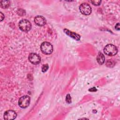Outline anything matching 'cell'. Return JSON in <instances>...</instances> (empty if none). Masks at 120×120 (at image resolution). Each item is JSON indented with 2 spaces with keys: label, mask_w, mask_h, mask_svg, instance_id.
<instances>
[{
  "label": "cell",
  "mask_w": 120,
  "mask_h": 120,
  "mask_svg": "<svg viewBox=\"0 0 120 120\" xmlns=\"http://www.w3.org/2000/svg\"><path fill=\"white\" fill-rule=\"evenodd\" d=\"M104 52L107 55L112 56L116 54L118 52V50L115 45L112 44H108L105 47Z\"/></svg>",
  "instance_id": "1"
},
{
  "label": "cell",
  "mask_w": 120,
  "mask_h": 120,
  "mask_svg": "<svg viewBox=\"0 0 120 120\" xmlns=\"http://www.w3.org/2000/svg\"><path fill=\"white\" fill-rule=\"evenodd\" d=\"M40 49L44 54H50L53 51V46L51 43L48 42H44L41 44Z\"/></svg>",
  "instance_id": "2"
},
{
  "label": "cell",
  "mask_w": 120,
  "mask_h": 120,
  "mask_svg": "<svg viewBox=\"0 0 120 120\" xmlns=\"http://www.w3.org/2000/svg\"><path fill=\"white\" fill-rule=\"evenodd\" d=\"M18 26L20 29L24 32H28L30 31L31 28L30 22L26 19L21 20L19 22Z\"/></svg>",
  "instance_id": "3"
},
{
  "label": "cell",
  "mask_w": 120,
  "mask_h": 120,
  "mask_svg": "<svg viewBox=\"0 0 120 120\" xmlns=\"http://www.w3.org/2000/svg\"><path fill=\"white\" fill-rule=\"evenodd\" d=\"M30 98L29 96L25 95L21 97L18 101V105L19 106L22 108L27 107L30 104Z\"/></svg>",
  "instance_id": "4"
},
{
  "label": "cell",
  "mask_w": 120,
  "mask_h": 120,
  "mask_svg": "<svg viewBox=\"0 0 120 120\" xmlns=\"http://www.w3.org/2000/svg\"><path fill=\"white\" fill-rule=\"evenodd\" d=\"M81 13L84 15H89L91 12V8L87 3H82L79 7Z\"/></svg>",
  "instance_id": "5"
},
{
  "label": "cell",
  "mask_w": 120,
  "mask_h": 120,
  "mask_svg": "<svg viewBox=\"0 0 120 120\" xmlns=\"http://www.w3.org/2000/svg\"><path fill=\"white\" fill-rule=\"evenodd\" d=\"M28 59L29 61L34 65L39 64L41 61V58L39 55L35 53H30L29 55Z\"/></svg>",
  "instance_id": "6"
},
{
  "label": "cell",
  "mask_w": 120,
  "mask_h": 120,
  "mask_svg": "<svg viewBox=\"0 0 120 120\" xmlns=\"http://www.w3.org/2000/svg\"><path fill=\"white\" fill-rule=\"evenodd\" d=\"M16 112L13 110H8L6 111L3 115L4 119L6 120H14L16 117Z\"/></svg>",
  "instance_id": "7"
},
{
  "label": "cell",
  "mask_w": 120,
  "mask_h": 120,
  "mask_svg": "<svg viewBox=\"0 0 120 120\" xmlns=\"http://www.w3.org/2000/svg\"><path fill=\"white\" fill-rule=\"evenodd\" d=\"M34 22L38 26H42L46 23V20L43 16L38 15L35 17Z\"/></svg>",
  "instance_id": "8"
},
{
  "label": "cell",
  "mask_w": 120,
  "mask_h": 120,
  "mask_svg": "<svg viewBox=\"0 0 120 120\" xmlns=\"http://www.w3.org/2000/svg\"><path fill=\"white\" fill-rule=\"evenodd\" d=\"M64 32L68 36H69V37H70L71 38H74V39H75L76 40H79L80 39V36L78 34L75 33V32H73L70 31V30H69L68 29H64L63 30Z\"/></svg>",
  "instance_id": "9"
},
{
  "label": "cell",
  "mask_w": 120,
  "mask_h": 120,
  "mask_svg": "<svg viewBox=\"0 0 120 120\" xmlns=\"http://www.w3.org/2000/svg\"><path fill=\"white\" fill-rule=\"evenodd\" d=\"M97 60L98 63L100 65L104 64L105 61V57L104 54L101 52H99L97 57Z\"/></svg>",
  "instance_id": "10"
},
{
  "label": "cell",
  "mask_w": 120,
  "mask_h": 120,
  "mask_svg": "<svg viewBox=\"0 0 120 120\" xmlns=\"http://www.w3.org/2000/svg\"><path fill=\"white\" fill-rule=\"evenodd\" d=\"M10 2L8 0H1L0 1V6L3 8H6L9 7Z\"/></svg>",
  "instance_id": "11"
},
{
  "label": "cell",
  "mask_w": 120,
  "mask_h": 120,
  "mask_svg": "<svg viewBox=\"0 0 120 120\" xmlns=\"http://www.w3.org/2000/svg\"><path fill=\"white\" fill-rule=\"evenodd\" d=\"M91 2L95 6H99L101 2V0H92Z\"/></svg>",
  "instance_id": "12"
},
{
  "label": "cell",
  "mask_w": 120,
  "mask_h": 120,
  "mask_svg": "<svg viewBox=\"0 0 120 120\" xmlns=\"http://www.w3.org/2000/svg\"><path fill=\"white\" fill-rule=\"evenodd\" d=\"M48 69V64H45L42 66V71L43 72H46Z\"/></svg>",
  "instance_id": "13"
},
{
  "label": "cell",
  "mask_w": 120,
  "mask_h": 120,
  "mask_svg": "<svg viewBox=\"0 0 120 120\" xmlns=\"http://www.w3.org/2000/svg\"><path fill=\"white\" fill-rule=\"evenodd\" d=\"M66 100L68 103H70L71 102V98L69 94H68L67 95Z\"/></svg>",
  "instance_id": "14"
},
{
  "label": "cell",
  "mask_w": 120,
  "mask_h": 120,
  "mask_svg": "<svg viewBox=\"0 0 120 120\" xmlns=\"http://www.w3.org/2000/svg\"><path fill=\"white\" fill-rule=\"evenodd\" d=\"M0 21H2L4 18V15L1 12H0Z\"/></svg>",
  "instance_id": "15"
},
{
  "label": "cell",
  "mask_w": 120,
  "mask_h": 120,
  "mask_svg": "<svg viewBox=\"0 0 120 120\" xmlns=\"http://www.w3.org/2000/svg\"><path fill=\"white\" fill-rule=\"evenodd\" d=\"M120 26L119 23H118L117 24H116V25H115V29H116L117 30H120V26Z\"/></svg>",
  "instance_id": "16"
}]
</instances>
